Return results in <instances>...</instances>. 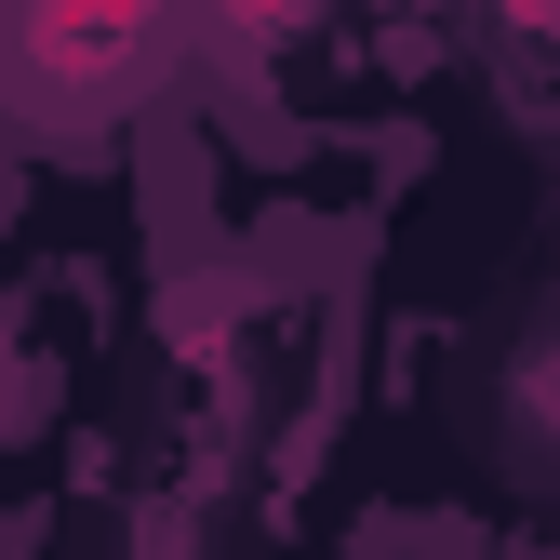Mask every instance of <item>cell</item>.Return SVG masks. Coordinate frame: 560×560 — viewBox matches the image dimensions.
Instances as JSON below:
<instances>
[{
	"instance_id": "cell-1",
	"label": "cell",
	"mask_w": 560,
	"mask_h": 560,
	"mask_svg": "<svg viewBox=\"0 0 560 560\" xmlns=\"http://www.w3.org/2000/svg\"><path fill=\"white\" fill-rule=\"evenodd\" d=\"M148 27H161V0H27L14 54L40 67V94H107L148 54Z\"/></svg>"
},
{
	"instance_id": "cell-2",
	"label": "cell",
	"mask_w": 560,
	"mask_h": 560,
	"mask_svg": "<svg viewBox=\"0 0 560 560\" xmlns=\"http://www.w3.org/2000/svg\"><path fill=\"white\" fill-rule=\"evenodd\" d=\"M214 14H228L241 40H280V27H307V0H214Z\"/></svg>"
},
{
	"instance_id": "cell-3",
	"label": "cell",
	"mask_w": 560,
	"mask_h": 560,
	"mask_svg": "<svg viewBox=\"0 0 560 560\" xmlns=\"http://www.w3.org/2000/svg\"><path fill=\"white\" fill-rule=\"evenodd\" d=\"M508 14H521V27H547V14H560V0H508Z\"/></svg>"
}]
</instances>
